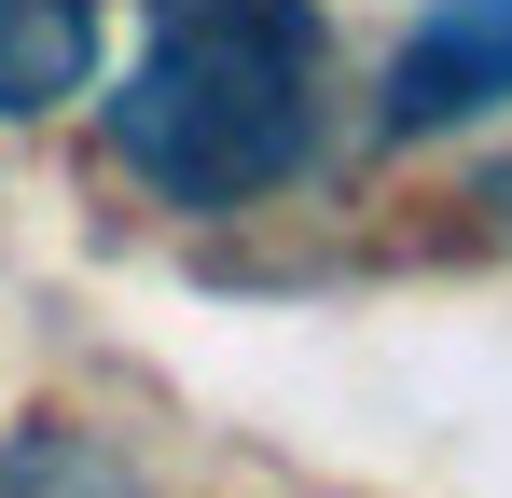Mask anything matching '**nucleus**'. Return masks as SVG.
<instances>
[{
    "label": "nucleus",
    "mask_w": 512,
    "mask_h": 498,
    "mask_svg": "<svg viewBox=\"0 0 512 498\" xmlns=\"http://www.w3.org/2000/svg\"><path fill=\"white\" fill-rule=\"evenodd\" d=\"M111 153L167 208H250L319 153V0H139Z\"/></svg>",
    "instance_id": "1"
},
{
    "label": "nucleus",
    "mask_w": 512,
    "mask_h": 498,
    "mask_svg": "<svg viewBox=\"0 0 512 498\" xmlns=\"http://www.w3.org/2000/svg\"><path fill=\"white\" fill-rule=\"evenodd\" d=\"M512 97V0H429V28L388 56V139L471 125Z\"/></svg>",
    "instance_id": "2"
},
{
    "label": "nucleus",
    "mask_w": 512,
    "mask_h": 498,
    "mask_svg": "<svg viewBox=\"0 0 512 498\" xmlns=\"http://www.w3.org/2000/svg\"><path fill=\"white\" fill-rule=\"evenodd\" d=\"M97 83V0H0V111H56Z\"/></svg>",
    "instance_id": "3"
},
{
    "label": "nucleus",
    "mask_w": 512,
    "mask_h": 498,
    "mask_svg": "<svg viewBox=\"0 0 512 498\" xmlns=\"http://www.w3.org/2000/svg\"><path fill=\"white\" fill-rule=\"evenodd\" d=\"M0 498H84V457L70 443H28V457H0Z\"/></svg>",
    "instance_id": "4"
}]
</instances>
